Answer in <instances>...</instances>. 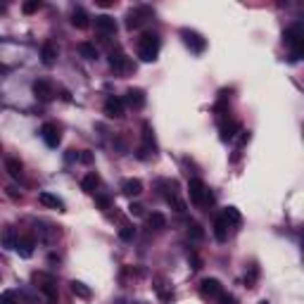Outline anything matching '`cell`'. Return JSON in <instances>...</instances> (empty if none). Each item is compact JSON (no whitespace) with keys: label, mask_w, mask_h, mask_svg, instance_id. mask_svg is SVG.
I'll return each instance as SVG.
<instances>
[{"label":"cell","mask_w":304,"mask_h":304,"mask_svg":"<svg viewBox=\"0 0 304 304\" xmlns=\"http://www.w3.org/2000/svg\"><path fill=\"white\" fill-rule=\"evenodd\" d=\"M283 43L290 48V60L292 62H297L299 57H302V53H304V27H302V21H295V24L285 31Z\"/></svg>","instance_id":"1"},{"label":"cell","mask_w":304,"mask_h":304,"mask_svg":"<svg viewBox=\"0 0 304 304\" xmlns=\"http://www.w3.org/2000/svg\"><path fill=\"white\" fill-rule=\"evenodd\" d=\"M159 36L157 34H143L140 36V41H138V57L143 60V62H155L159 55Z\"/></svg>","instance_id":"2"},{"label":"cell","mask_w":304,"mask_h":304,"mask_svg":"<svg viewBox=\"0 0 304 304\" xmlns=\"http://www.w3.org/2000/svg\"><path fill=\"white\" fill-rule=\"evenodd\" d=\"M188 195H190V202L197 205V207L212 202V193H209L207 186H205L200 179H190V183H188Z\"/></svg>","instance_id":"3"},{"label":"cell","mask_w":304,"mask_h":304,"mask_svg":"<svg viewBox=\"0 0 304 304\" xmlns=\"http://www.w3.org/2000/svg\"><path fill=\"white\" fill-rule=\"evenodd\" d=\"M34 281L38 283V288H41V292L45 295V299H48L50 304H57V285H55V278L48 276V273H36Z\"/></svg>","instance_id":"4"},{"label":"cell","mask_w":304,"mask_h":304,"mask_svg":"<svg viewBox=\"0 0 304 304\" xmlns=\"http://www.w3.org/2000/svg\"><path fill=\"white\" fill-rule=\"evenodd\" d=\"M150 17H152V7H145V5L133 7L131 12L126 14V27H129V29H138V27H143Z\"/></svg>","instance_id":"5"},{"label":"cell","mask_w":304,"mask_h":304,"mask_svg":"<svg viewBox=\"0 0 304 304\" xmlns=\"http://www.w3.org/2000/svg\"><path fill=\"white\" fill-rule=\"evenodd\" d=\"M181 36H183V43H186L188 48L193 50L195 55H200L202 50L207 48V41H205V38H202V36L197 34V31H190V29H183V31H181Z\"/></svg>","instance_id":"6"},{"label":"cell","mask_w":304,"mask_h":304,"mask_svg":"<svg viewBox=\"0 0 304 304\" xmlns=\"http://www.w3.org/2000/svg\"><path fill=\"white\" fill-rule=\"evenodd\" d=\"M41 138L45 140V145H48V147H57V145H60L62 136H60V129H57V124H53V121H45V124L41 126Z\"/></svg>","instance_id":"7"},{"label":"cell","mask_w":304,"mask_h":304,"mask_svg":"<svg viewBox=\"0 0 304 304\" xmlns=\"http://www.w3.org/2000/svg\"><path fill=\"white\" fill-rule=\"evenodd\" d=\"M157 145H155V136L150 131V124L143 126V145L138 147V159H147L150 155H155Z\"/></svg>","instance_id":"8"},{"label":"cell","mask_w":304,"mask_h":304,"mask_svg":"<svg viewBox=\"0 0 304 304\" xmlns=\"http://www.w3.org/2000/svg\"><path fill=\"white\" fill-rule=\"evenodd\" d=\"M34 95H36V100H41V103H50V100L55 97V90H53L50 81L38 79V81H34Z\"/></svg>","instance_id":"9"},{"label":"cell","mask_w":304,"mask_h":304,"mask_svg":"<svg viewBox=\"0 0 304 304\" xmlns=\"http://www.w3.org/2000/svg\"><path fill=\"white\" fill-rule=\"evenodd\" d=\"M105 114L110 119H121L124 117V100L121 97H114V95H110L107 100H105Z\"/></svg>","instance_id":"10"},{"label":"cell","mask_w":304,"mask_h":304,"mask_svg":"<svg viewBox=\"0 0 304 304\" xmlns=\"http://www.w3.org/2000/svg\"><path fill=\"white\" fill-rule=\"evenodd\" d=\"M95 29L100 36H114L117 34V21L110 14H100V17H95Z\"/></svg>","instance_id":"11"},{"label":"cell","mask_w":304,"mask_h":304,"mask_svg":"<svg viewBox=\"0 0 304 304\" xmlns=\"http://www.w3.org/2000/svg\"><path fill=\"white\" fill-rule=\"evenodd\" d=\"M200 292H202V297L216 299L223 292V288H221V283H219L216 278H205V281L200 283Z\"/></svg>","instance_id":"12"},{"label":"cell","mask_w":304,"mask_h":304,"mask_svg":"<svg viewBox=\"0 0 304 304\" xmlns=\"http://www.w3.org/2000/svg\"><path fill=\"white\" fill-rule=\"evenodd\" d=\"M147 103L145 93L140 88H129L126 90V97H124V105H129V107H133V110H143Z\"/></svg>","instance_id":"13"},{"label":"cell","mask_w":304,"mask_h":304,"mask_svg":"<svg viewBox=\"0 0 304 304\" xmlns=\"http://www.w3.org/2000/svg\"><path fill=\"white\" fill-rule=\"evenodd\" d=\"M34 247H36V238L34 235H21L19 240H17V252H19V257H24V259H29V257L34 255Z\"/></svg>","instance_id":"14"},{"label":"cell","mask_w":304,"mask_h":304,"mask_svg":"<svg viewBox=\"0 0 304 304\" xmlns=\"http://www.w3.org/2000/svg\"><path fill=\"white\" fill-rule=\"evenodd\" d=\"M231 228H233V226L226 221V216H223V214L216 216V219H214V235H216V240H219V242L226 240V238H228V231H231Z\"/></svg>","instance_id":"15"},{"label":"cell","mask_w":304,"mask_h":304,"mask_svg":"<svg viewBox=\"0 0 304 304\" xmlns=\"http://www.w3.org/2000/svg\"><path fill=\"white\" fill-rule=\"evenodd\" d=\"M121 193L129 195V197H138V195L143 193V183H140L138 179H126V181H121Z\"/></svg>","instance_id":"16"},{"label":"cell","mask_w":304,"mask_h":304,"mask_svg":"<svg viewBox=\"0 0 304 304\" xmlns=\"http://www.w3.org/2000/svg\"><path fill=\"white\" fill-rule=\"evenodd\" d=\"M110 67L117 71V74H121V71L129 69V60H126V55L121 53V50H117V53L112 50V55H110Z\"/></svg>","instance_id":"17"},{"label":"cell","mask_w":304,"mask_h":304,"mask_svg":"<svg viewBox=\"0 0 304 304\" xmlns=\"http://www.w3.org/2000/svg\"><path fill=\"white\" fill-rule=\"evenodd\" d=\"M41 60L45 67H53L57 60V48H55V43H43V48H41Z\"/></svg>","instance_id":"18"},{"label":"cell","mask_w":304,"mask_h":304,"mask_svg":"<svg viewBox=\"0 0 304 304\" xmlns=\"http://www.w3.org/2000/svg\"><path fill=\"white\" fill-rule=\"evenodd\" d=\"M38 202H41L43 207H50V209H60V212H64V202L57 197V195L53 193H41L38 195Z\"/></svg>","instance_id":"19"},{"label":"cell","mask_w":304,"mask_h":304,"mask_svg":"<svg viewBox=\"0 0 304 304\" xmlns=\"http://www.w3.org/2000/svg\"><path fill=\"white\" fill-rule=\"evenodd\" d=\"M71 24L76 29H88V14L83 7H74V12H71Z\"/></svg>","instance_id":"20"},{"label":"cell","mask_w":304,"mask_h":304,"mask_svg":"<svg viewBox=\"0 0 304 304\" xmlns=\"http://www.w3.org/2000/svg\"><path fill=\"white\" fill-rule=\"evenodd\" d=\"M147 226H150L152 231H162V228H166V216L159 214V212H152V214L147 216Z\"/></svg>","instance_id":"21"},{"label":"cell","mask_w":304,"mask_h":304,"mask_svg":"<svg viewBox=\"0 0 304 304\" xmlns=\"http://www.w3.org/2000/svg\"><path fill=\"white\" fill-rule=\"evenodd\" d=\"M238 131H240V126L235 124V121H228V124H223V126H221V140H223V143L233 140Z\"/></svg>","instance_id":"22"},{"label":"cell","mask_w":304,"mask_h":304,"mask_svg":"<svg viewBox=\"0 0 304 304\" xmlns=\"http://www.w3.org/2000/svg\"><path fill=\"white\" fill-rule=\"evenodd\" d=\"M0 240H3V247H5V249H14V247H17V235H14V228H5Z\"/></svg>","instance_id":"23"},{"label":"cell","mask_w":304,"mask_h":304,"mask_svg":"<svg viewBox=\"0 0 304 304\" xmlns=\"http://www.w3.org/2000/svg\"><path fill=\"white\" fill-rule=\"evenodd\" d=\"M5 169H7V173H10L14 181L21 179V162H19V159H7V162H5Z\"/></svg>","instance_id":"24"},{"label":"cell","mask_w":304,"mask_h":304,"mask_svg":"<svg viewBox=\"0 0 304 304\" xmlns=\"http://www.w3.org/2000/svg\"><path fill=\"white\" fill-rule=\"evenodd\" d=\"M97 186H100V179H97L95 173H88V176L81 181V188L86 190V193H95Z\"/></svg>","instance_id":"25"},{"label":"cell","mask_w":304,"mask_h":304,"mask_svg":"<svg viewBox=\"0 0 304 304\" xmlns=\"http://www.w3.org/2000/svg\"><path fill=\"white\" fill-rule=\"evenodd\" d=\"M79 53H81V57H86V60H97V48L93 43H81V45H79Z\"/></svg>","instance_id":"26"},{"label":"cell","mask_w":304,"mask_h":304,"mask_svg":"<svg viewBox=\"0 0 304 304\" xmlns=\"http://www.w3.org/2000/svg\"><path fill=\"white\" fill-rule=\"evenodd\" d=\"M223 216H226V221L231 223V226H238V223L242 221V216H240V212L235 207H226L223 209Z\"/></svg>","instance_id":"27"},{"label":"cell","mask_w":304,"mask_h":304,"mask_svg":"<svg viewBox=\"0 0 304 304\" xmlns=\"http://www.w3.org/2000/svg\"><path fill=\"white\" fill-rule=\"evenodd\" d=\"M71 290H74V295H79V297H83V299L90 297V288H86L81 281H71Z\"/></svg>","instance_id":"28"},{"label":"cell","mask_w":304,"mask_h":304,"mask_svg":"<svg viewBox=\"0 0 304 304\" xmlns=\"http://www.w3.org/2000/svg\"><path fill=\"white\" fill-rule=\"evenodd\" d=\"M188 235H190L193 240H202V238H205V231H202V226H197V223H193V226L188 228Z\"/></svg>","instance_id":"29"},{"label":"cell","mask_w":304,"mask_h":304,"mask_svg":"<svg viewBox=\"0 0 304 304\" xmlns=\"http://www.w3.org/2000/svg\"><path fill=\"white\" fill-rule=\"evenodd\" d=\"M0 304H17V295L12 290L0 292Z\"/></svg>","instance_id":"30"},{"label":"cell","mask_w":304,"mask_h":304,"mask_svg":"<svg viewBox=\"0 0 304 304\" xmlns=\"http://www.w3.org/2000/svg\"><path fill=\"white\" fill-rule=\"evenodd\" d=\"M119 238H121V240H133V238H136V228H133V226H124L121 231H119Z\"/></svg>","instance_id":"31"},{"label":"cell","mask_w":304,"mask_h":304,"mask_svg":"<svg viewBox=\"0 0 304 304\" xmlns=\"http://www.w3.org/2000/svg\"><path fill=\"white\" fill-rule=\"evenodd\" d=\"M27 14H31V12H36V10H41V3L38 0H31V3H24V7H21Z\"/></svg>","instance_id":"32"},{"label":"cell","mask_w":304,"mask_h":304,"mask_svg":"<svg viewBox=\"0 0 304 304\" xmlns=\"http://www.w3.org/2000/svg\"><path fill=\"white\" fill-rule=\"evenodd\" d=\"M216 299H219V304H238V299H235L233 295H226V292H221Z\"/></svg>","instance_id":"33"},{"label":"cell","mask_w":304,"mask_h":304,"mask_svg":"<svg viewBox=\"0 0 304 304\" xmlns=\"http://www.w3.org/2000/svg\"><path fill=\"white\" fill-rule=\"evenodd\" d=\"M79 159H81V162H86V164H90V162H93V155H90L88 150H83L81 155H79Z\"/></svg>","instance_id":"34"},{"label":"cell","mask_w":304,"mask_h":304,"mask_svg":"<svg viewBox=\"0 0 304 304\" xmlns=\"http://www.w3.org/2000/svg\"><path fill=\"white\" fill-rule=\"evenodd\" d=\"M129 212H131L133 216H140V214H143V207H140V205H131V207H129Z\"/></svg>","instance_id":"35"},{"label":"cell","mask_w":304,"mask_h":304,"mask_svg":"<svg viewBox=\"0 0 304 304\" xmlns=\"http://www.w3.org/2000/svg\"><path fill=\"white\" fill-rule=\"evenodd\" d=\"M97 207L107 209V207H110V197H97Z\"/></svg>","instance_id":"36"},{"label":"cell","mask_w":304,"mask_h":304,"mask_svg":"<svg viewBox=\"0 0 304 304\" xmlns=\"http://www.w3.org/2000/svg\"><path fill=\"white\" fill-rule=\"evenodd\" d=\"M190 262H193V269L195 271L200 269V259H197V255H190Z\"/></svg>","instance_id":"37"},{"label":"cell","mask_w":304,"mask_h":304,"mask_svg":"<svg viewBox=\"0 0 304 304\" xmlns=\"http://www.w3.org/2000/svg\"><path fill=\"white\" fill-rule=\"evenodd\" d=\"M67 159H69V162H74V159H79V152H76V150H69V155H67Z\"/></svg>","instance_id":"38"},{"label":"cell","mask_w":304,"mask_h":304,"mask_svg":"<svg viewBox=\"0 0 304 304\" xmlns=\"http://www.w3.org/2000/svg\"><path fill=\"white\" fill-rule=\"evenodd\" d=\"M3 10H5V5H0V12H3Z\"/></svg>","instance_id":"39"},{"label":"cell","mask_w":304,"mask_h":304,"mask_svg":"<svg viewBox=\"0 0 304 304\" xmlns=\"http://www.w3.org/2000/svg\"><path fill=\"white\" fill-rule=\"evenodd\" d=\"M259 304H269V302H259Z\"/></svg>","instance_id":"40"}]
</instances>
